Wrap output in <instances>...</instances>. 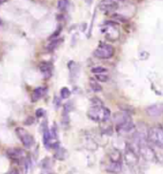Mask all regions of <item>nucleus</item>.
<instances>
[{"instance_id": "obj_1", "label": "nucleus", "mask_w": 163, "mask_h": 174, "mask_svg": "<svg viewBox=\"0 0 163 174\" xmlns=\"http://www.w3.org/2000/svg\"><path fill=\"white\" fill-rule=\"evenodd\" d=\"M88 117L92 121L98 122V123H106L110 121L111 119V112L107 107L103 105H95L92 106L87 112Z\"/></svg>"}, {"instance_id": "obj_2", "label": "nucleus", "mask_w": 163, "mask_h": 174, "mask_svg": "<svg viewBox=\"0 0 163 174\" xmlns=\"http://www.w3.org/2000/svg\"><path fill=\"white\" fill-rule=\"evenodd\" d=\"M147 138L153 145L163 149V128L160 126H153L147 132Z\"/></svg>"}, {"instance_id": "obj_3", "label": "nucleus", "mask_w": 163, "mask_h": 174, "mask_svg": "<svg viewBox=\"0 0 163 174\" xmlns=\"http://www.w3.org/2000/svg\"><path fill=\"white\" fill-rule=\"evenodd\" d=\"M138 148V153L143 159L147 162H156L157 161V154L154 152V150L147 145L146 141L140 142L137 144Z\"/></svg>"}, {"instance_id": "obj_4", "label": "nucleus", "mask_w": 163, "mask_h": 174, "mask_svg": "<svg viewBox=\"0 0 163 174\" xmlns=\"http://www.w3.org/2000/svg\"><path fill=\"white\" fill-rule=\"evenodd\" d=\"M114 47L107 43H100L94 53L95 57L100 59H111L114 56Z\"/></svg>"}, {"instance_id": "obj_5", "label": "nucleus", "mask_w": 163, "mask_h": 174, "mask_svg": "<svg viewBox=\"0 0 163 174\" xmlns=\"http://www.w3.org/2000/svg\"><path fill=\"white\" fill-rule=\"evenodd\" d=\"M16 135L18 136V138L20 139V141L22 142L23 146L25 147H32L34 143V140L33 138L32 135H30L29 132L23 127H17L16 128Z\"/></svg>"}, {"instance_id": "obj_6", "label": "nucleus", "mask_w": 163, "mask_h": 174, "mask_svg": "<svg viewBox=\"0 0 163 174\" xmlns=\"http://www.w3.org/2000/svg\"><path fill=\"white\" fill-rule=\"evenodd\" d=\"M123 157H124V161H125L126 165L131 168H133L135 165H136L138 164V160H139L138 156L136 153L135 150L130 146H128L125 149V152H124Z\"/></svg>"}, {"instance_id": "obj_7", "label": "nucleus", "mask_w": 163, "mask_h": 174, "mask_svg": "<svg viewBox=\"0 0 163 174\" xmlns=\"http://www.w3.org/2000/svg\"><path fill=\"white\" fill-rule=\"evenodd\" d=\"M99 9L105 13H111L118 9V3L113 0H102L99 4Z\"/></svg>"}, {"instance_id": "obj_8", "label": "nucleus", "mask_w": 163, "mask_h": 174, "mask_svg": "<svg viewBox=\"0 0 163 174\" xmlns=\"http://www.w3.org/2000/svg\"><path fill=\"white\" fill-rule=\"evenodd\" d=\"M103 32L106 35V37L108 39H110V40H115L119 36L118 30L116 29V27L114 24H112V23H108V24H106Z\"/></svg>"}, {"instance_id": "obj_9", "label": "nucleus", "mask_w": 163, "mask_h": 174, "mask_svg": "<svg viewBox=\"0 0 163 174\" xmlns=\"http://www.w3.org/2000/svg\"><path fill=\"white\" fill-rule=\"evenodd\" d=\"M147 114L152 118H158L163 114V104H156L146 109Z\"/></svg>"}, {"instance_id": "obj_10", "label": "nucleus", "mask_w": 163, "mask_h": 174, "mask_svg": "<svg viewBox=\"0 0 163 174\" xmlns=\"http://www.w3.org/2000/svg\"><path fill=\"white\" fill-rule=\"evenodd\" d=\"M129 121H131V118L126 112H122V111L115 112L113 116V122L115 124V126L122 124L124 123H127Z\"/></svg>"}, {"instance_id": "obj_11", "label": "nucleus", "mask_w": 163, "mask_h": 174, "mask_svg": "<svg viewBox=\"0 0 163 174\" xmlns=\"http://www.w3.org/2000/svg\"><path fill=\"white\" fill-rule=\"evenodd\" d=\"M105 169L107 172H110L113 174H118L122 171V165L118 162H113L109 160V163L106 165Z\"/></svg>"}, {"instance_id": "obj_12", "label": "nucleus", "mask_w": 163, "mask_h": 174, "mask_svg": "<svg viewBox=\"0 0 163 174\" xmlns=\"http://www.w3.org/2000/svg\"><path fill=\"white\" fill-rule=\"evenodd\" d=\"M134 128H135V125L132 121H129L127 123H124L119 125H116V131L119 134H128L133 131Z\"/></svg>"}, {"instance_id": "obj_13", "label": "nucleus", "mask_w": 163, "mask_h": 174, "mask_svg": "<svg viewBox=\"0 0 163 174\" xmlns=\"http://www.w3.org/2000/svg\"><path fill=\"white\" fill-rule=\"evenodd\" d=\"M7 154L13 160H19L25 155V151L21 148H10L7 150Z\"/></svg>"}, {"instance_id": "obj_14", "label": "nucleus", "mask_w": 163, "mask_h": 174, "mask_svg": "<svg viewBox=\"0 0 163 174\" xmlns=\"http://www.w3.org/2000/svg\"><path fill=\"white\" fill-rule=\"evenodd\" d=\"M40 71L43 74V77L45 78H49L52 76V65L48 62H42L40 63Z\"/></svg>"}, {"instance_id": "obj_15", "label": "nucleus", "mask_w": 163, "mask_h": 174, "mask_svg": "<svg viewBox=\"0 0 163 174\" xmlns=\"http://www.w3.org/2000/svg\"><path fill=\"white\" fill-rule=\"evenodd\" d=\"M44 93H45V88H43V87H37V88H35L32 94V101L35 102L38 100H40L43 97Z\"/></svg>"}, {"instance_id": "obj_16", "label": "nucleus", "mask_w": 163, "mask_h": 174, "mask_svg": "<svg viewBox=\"0 0 163 174\" xmlns=\"http://www.w3.org/2000/svg\"><path fill=\"white\" fill-rule=\"evenodd\" d=\"M121 153L118 149H113L112 151L109 153V159L113 162H118L121 163Z\"/></svg>"}, {"instance_id": "obj_17", "label": "nucleus", "mask_w": 163, "mask_h": 174, "mask_svg": "<svg viewBox=\"0 0 163 174\" xmlns=\"http://www.w3.org/2000/svg\"><path fill=\"white\" fill-rule=\"evenodd\" d=\"M51 140H52V135H51V132L49 131V129L47 128V126H45V129H44V133H43V143L44 145L50 147L51 145Z\"/></svg>"}, {"instance_id": "obj_18", "label": "nucleus", "mask_w": 163, "mask_h": 174, "mask_svg": "<svg viewBox=\"0 0 163 174\" xmlns=\"http://www.w3.org/2000/svg\"><path fill=\"white\" fill-rule=\"evenodd\" d=\"M66 157H67V151H66V149L62 148V147L56 148V153H54V158H56V159L62 161V160L66 159Z\"/></svg>"}, {"instance_id": "obj_19", "label": "nucleus", "mask_w": 163, "mask_h": 174, "mask_svg": "<svg viewBox=\"0 0 163 174\" xmlns=\"http://www.w3.org/2000/svg\"><path fill=\"white\" fill-rule=\"evenodd\" d=\"M90 85H91V88L92 91H95V92H100L102 90V87L101 85H100L98 83V81L96 80H95V78H91V81H90Z\"/></svg>"}, {"instance_id": "obj_20", "label": "nucleus", "mask_w": 163, "mask_h": 174, "mask_svg": "<svg viewBox=\"0 0 163 174\" xmlns=\"http://www.w3.org/2000/svg\"><path fill=\"white\" fill-rule=\"evenodd\" d=\"M69 7V0H58L57 8L60 11H66Z\"/></svg>"}, {"instance_id": "obj_21", "label": "nucleus", "mask_w": 163, "mask_h": 174, "mask_svg": "<svg viewBox=\"0 0 163 174\" xmlns=\"http://www.w3.org/2000/svg\"><path fill=\"white\" fill-rule=\"evenodd\" d=\"M62 39H54V40H53L49 45H48V50L49 51H53L56 48V47H58V45L61 43Z\"/></svg>"}, {"instance_id": "obj_22", "label": "nucleus", "mask_w": 163, "mask_h": 174, "mask_svg": "<svg viewBox=\"0 0 163 174\" xmlns=\"http://www.w3.org/2000/svg\"><path fill=\"white\" fill-rule=\"evenodd\" d=\"M92 72L97 75V74H106L108 72V69L107 68H104V67H101V66H99V67H95V68H92Z\"/></svg>"}, {"instance_id": "obj_23", "label": "nucleus", "mask_w": 163, "mask_h": 174, "mask_svg": "<svg viewBox=\"0 0 163 174\" xmlns=\"http://www.w3.org/2000/svg\"><path fill=\"white\" fill-rule=\"evenodd\" d=\"M60 95L62 99H68L70 97V95H71V91H70L67 87H63V88L60 90Z\"/></svg>"}, {"instance_id": "obj_24", "label": "nucleus", "mask_w": 163, "mask_h": 174, "mask_svg": "<svg viewBox=\"0 0 163 174\" xmlns=\"http://www.w3.org/2000/svg\"><path fill=\"white\" fill-rule=\"evenodd\" d=\"M108 76L106 74H97L96 75V80L100 82H106L108 81Z\"/></svg>"}, {"instance_id": "obj_25", "label": "nucleus", "mask_w": 163, "mask_h": 174, "mask_svg": "<svg viewBox=\"0 0 163 174\" xmlns=\"http://www.w3.org/2000/svg\"><path fill=\"white\" fill-rule=\"evenodd\" d=\"M113 18L116 19L118 21H120V22H126L127 21V18L122 17V15H120V14H114L113 15Z\"/></svg>"}, {"instance_id": "obj_26", "label": "nucleus", "mask_w": 163, "mask_h": 174, "mask_svg": "<svg viewBox=\"0 0 163 174\" xmlns=\"http://www.w3.org/2000/svg\"><path fill=\"white\" fill-rule=\"evenodd\" d=\"M61 30H62V29H61V27H58V28H57V30H56V32H54V33H53V34L50 36V39H52V38H53H53H56V36L60 34Z\"/></svg>"}, {"instance_id": "obj_27", "label": "nucleus", "mask_w": 163, "mask_h": 174, "mask_svg": "<svg viewBox=\"0 0 163 174\" xmlns=\"http://www.w3.org/2000/svg\"><path fill=\"white\" fill-rule=\"evenodd\" d=\"M35 115H36L37 118L43 117V115H44V110H43L42 108H38V109L36 110V112H35Z\"/></svg>"}, {"instance_id": "obj_28", "label": "nucleus", "mask_w": 163, "mask_h": 174, "mask_svg": "<svg viewBox=\"0 0 163 174\" xmlns=\"http://www.w3.org/2000/svg\"><path fill=\"white\" fill-rule=\"evenodd\" d=\"M34 118L33 117H29V118H27V120L25 121V124L26 125H31V124L34 123Z\"/></svg>"}, {"instance_id": "obj_29", "label": "nucleus", "mask_w": 163, "mask_h": 174, "mask_svg": "<svg viewBox=\"0 0 163 174\" xmlns=\"http://www.w3.org/2000/svg\"><path fill=\"white\" fill-rule=\"evenodd\" d=\"M8 174H19V172H18L16 169H13V170H11Z\"/></svg>"}, {"instance_id": "obj_30", "label": "nucleus", "mask_w": 163, "mask_h": 174, "mask_svg": "<svg viewBox=\"0 0 163 174\" xmlns=\"http://www.w3.org/2000/svg\"><path fill=\"white\" fill-rule=\"evenodd\" d=\"M85 2H86L87 4H92V0H85Z\"/></svg>"}, {"instance_id": "obj_31", "label": "nucleus", "mask_w": 163, "mask_h": 174, "mask_svg": "<svg viewBox=\"0 0 163 174\" xmlns=\"http://www.w3.org/2000/svg\"><path fill=\"white\" fill-rule=\"evenodd\" d=\"M7 1V0H0V4H3Z\"/></svg>"}, {"instance_id": "obj_32", "label": "nucleus", "mask_w": 163, "mask_h": 174, "mask_svg": "<svg viewBox=\"0 0 163 174\" xmlns=\"http://www.w3.org/2000/svg\"><path fill=\"white\" fill-rule=\"evenodd\" d=\"M113 1H115V2H118V1H123V0H113Z\"/></svg>"}]
</instances>
